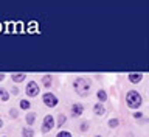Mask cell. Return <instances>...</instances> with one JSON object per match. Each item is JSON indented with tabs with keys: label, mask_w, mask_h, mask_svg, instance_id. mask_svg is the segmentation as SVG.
<instances>
[{
	"label": "cell",
	"mask_w": 149,
	"mask_h": 137,
	"mask_svg": "<svg viewBox=\"0 0 149 137\" xmlns=\"http://www.w3.org/2000/svg\"><path fill=\"white\" fill-rule=\"evenodd\" d=\"M90 87H92V81L88 78L79 77L73 81V89L79 97H87L90 93Z\"/></svg>",
	"instance_id": "1"
},
{
	"label": "cell",
	"mask_w": 149,
	"mask_h": 137,
	"mask_svg": "<svg viewBox=\"0 0 149 137\" xmlns=\"http://www.w3.org/2000/svg\"><path fill=\"white\" fill-rule=\"evenodd\" d=\"M126 105L130 109H138L140 106L143 105V97L141 93L137 91H129L127 95H126Z\"/></svg>",
	"instance_id": "2"
},
{
	"label": "cell",
	"mask_w": 149,
	"mask_h": 137,
	"mask_svg": "<svg viewBox=\"0 0 149 137\" xmlns=\"http://www.w3.org/2000/svg\"><path fill=\"white\" fill-rule=\"evenodd\" d=\"M42 101H44V105L47 107H56L59 103L58 97H56L53 92H45L44 95H42Z\"/></svg>",
	"instance_id": "3"
},
{
	"label": "cell",
	"mask_w": 149,
	"mask_h": 137,
	"mask_svg": "<svg viewBox=\"0 0 149 137\" xmlns=\"http://www.w3.org/2000/svg\"><path fill=\"white\" fill-rule=\"evenodd\" d=\"M56 126V122H54V117L48 114V115H45L44 117V120H42V133L47 134V133H50L51 129H53Z\"/></svg>",
	"instance_id": "4"
},
{
	"label": "cell",
	"mask_w": 149,
	"mask_h": 137,
	"mask_svg": "<svg viewBox=\"0 0 149 137\" xmlns=\"http://www.w3.org/2000/svg\"><path fill=\"white\" fill-rule=\"evenodd\" d=\"M39 92H40V89H39V84H37L36 81H30L26 84V87H25V93L28 97H37L39 95Z\"/></svg>",
	"instance_id": "5"
},
{
	"label": "cell",
	"mask_w": 149,
	"mask_h": 137,
	"mask_svg": "<svg viewBox=\"0 0 149 137\" xmlns=\"http://www.w3.org/2000/svg\"><path fill=\"white\" fill-rule=\"evenodd\" d=\"M82 114H84V106L81 103H74L72 106V115L73 117H81Z\"/></svg>",
	"instance_id": "6"
},
{
	"label": "cell",
	"mask_w": 149,
	"mask_h": 137,
	"mask_svg": "<svg viewBox=\"0 0 149 137\" xmlns=\"http://www.w3.org/2000/svg\"><path fill=\"white\" fill-rule=\"evenodd\" d=\"M143 77H144V75H143L141 72H138V73L132 72V73H129V75H127L129 81L132 83V84H138V83H140V81H141V79H143Z\"/></svg>",
	"instance_id": "7"
},
{
	"label": "cell",
	"mask_w": 149,
	"mask_h": 137,
	"mask_svg": "<svg viewBox=\"0 0 149 137\" xmlns=\"http://www.w3.org/2000/svg\"><path fill=\"white\" fill-rule=\"evenodd\" d=\"M25 78H26V75L23 72H14V73H11V79L14 83H22V81H25Z\"/></svg>",
	"instance_id": "8"
},
{
	"label": "cell",
	"mask_w": 149,
	"mask_h": 137,
	"mask_svg": "<svg viewBox=\"0 0 149 137\" xmlns=\"http://www.w3.org/2000/svg\"><path fill=\"white\" fill-rule=\"evenodd\" d=\"M93 114L98 115V117L104 115V114H106V107H104V105H101V103H96V105L93 106Z\"/></svg>",
	"instance_id": "9"
},
{
	"label": "cell",
	"mask_w": 149,
	"mask_h": 137,
	"mask_svg": "<svg viewBox=\"0 0 149 137\" xmlns=\"http://www.w3.org/2000/svg\"><path fill=\"white\" fill-rule=\"evenodd\" d=\"M96 98H98V103H101V105L107 100V93H106L104 89H98V92H96Z\"/></svg>",
	"instance_id": "10"
},
{
	"label": "cell",
	"mask_w": 149,
	"mask_h": 137,
	"mask_svg": "<svg viewBox=\"0 0 149 137\" xmlns=\"http://www.w3.org/2000/svg\"><path fill=\"white\" fill-rule=\"evenodd\" d=\"M42 84H44L47 89H50L51 84H53V78H51V75H44V77H42Z\"/></svg>",
	"instance_id": "11"
},
{
	"label": "cell",
	"mask_w": 149,
	"mask_h": 137,
	"mask_svg": "<svg viewBox=\"0 0 149 137\" xmlns=\"http://www.w3.org/2000/svg\"><path fill=\"white\" fill-rule=\"evenodd\" d=\"M25 120H26V125L31 126V125L36 122V112H28L26 117H25Z\"/></svg>",
	"instance_id": "12"
},
{
	"label": "cell",
	"mask_w": 149,
	"mask_h": 137,
	"mask_svg": "<svg viewBox=\"0 0 149 137\" xmlns=\"http://www.w3.org/2000/svg\"><path fill=\"white\" fill-rule=\"evenodd\" d=\"M0 100L2 101H8L9 100V92L6 91V89L0 87Z\"/></svg>",
	"instance_id": "13"
},
{
	"label": "cell",
	"mask_w": 149,
	"mask_h": 137,
	"mask_svg": "<svg viewBox=\"0 0 149 137\" xmlns=\"http://www.w3.org/2000/svg\"><path fill=\"white\" fill-rule=\"evenodd\" d=\"M22 137H34V131L31 128H28V126H25L22 129Z\"/></svg>",
	"instance_id": "14"
},
{
	"label": "cell",
	"mask_w": 149,
	"mask_h": 137,
	"mask_svg": "<svg viewBox=\"0 0 149 137\" xmlns=\"http://www.w3.org/2000/svg\"><path fill=\"white\" fill-rule=\"evenodd\" d=\"M88 128H90V123H88V122H82V123L79 125V131H81V133H87Z\"/></svg>",
	"instance_id": "15"
},
{
	"label": "cell",
	"mask_w": 149,
	"mask_h": 137,
	"mask_svg": "<svg viewBox=\"0 0 149 137\" xmlns=\"http://www.w3.org/2000/svg\"><path fill=\"white\" fill-rule=\"evenodd\" d=\"M65 122H67V117H65L64 114H59L58 115V125H56V126H64Z\"/></svg>",
	"instance_id": "16"
},
{
	"label": "cell",
	"mask_w": 149,
	"mask_h": 137,
	"mask_svg": "<svg viewBox=\"0 0 149 137\" xmlns=\"http://www.w3.org/2000/svg\"><path fill=\"white\" fill-rule=\"evenodd\" d=\"M31 107V103L28 101V100H20V109H25V111H28Z\"/></svg>",
	"instance_id": "17"
},
{
	"label": "cell",
	"mask_w": 149,
	"mask_h": 137,
	"mask_svg": "<svg viewBox=\"0 0 149 137\" xmlns=\"http://www.w3.org/2000/svg\"><path fill=\"white\" fill-rule=\"evenodd\" d=\"M107 125H109L110 128H116V126L120 125V120L118 119H110L109 122H107Z\"/></svg>",
	"instance_id": "18"
},
{
	"label": "cell",
	"mask_w": 149,
	"mask_h": 137,
	"mask_svg": "<svg viewBox=\"0 0 149 137\" xmlns=\"http://www.w3.org/2000/svg\"><path fill=\"white\" fill-rule=\"evenodd\" d=\"M9 117H11V119H17L19 117V111L16 107H11V109H9Z\"/></svg>",
	"instance_id": "19"
},
{
	"label": "cell",
	"mask_w": 149,
	"mask_h": 137,
	"mask_svg": "<svg viewBox=\"0 0 149 137\" xmlns=\"http://www.w3.org/2000/svg\"><path fill=\"white\" fill-rule=\"evenodd\" d=\"M56 137H73V136L70 134L68 131H59V133L56 134Z\"/></svg>",
	"instance_id": "20"
},
{
	"label": "cell",
	"mask_w": 149,
	"mask_h": 137,
	"mask_svg": "<svg viewBox=\"0 0 149 137\" xmlns=\"http://www.w3.org/2000/svg\"><path fill=\"white\" fill-rule=\"evenodd\" d=\"M141 117H143V112H140V111H137V112H135V114H134V119H135V120H137V119L140 120V119H141Z\"/></svg>",
	"instance_id": "21"
},
{
	"label": "cell",
	"mask_w": 149,
	"mask_h": 137,
	"mask_svg": "<svg viewBox=\"0 0 149 137\" xmlns=\"http://www.w3.org/2000/svg\"><path fill=\"white\" fill-rule=\"evenodd\" d=\"M13 93H14V95H17V93H19V89H17V87H13Z\"/></svg>",
	"instance_id": "22"
},
{
	"label": "cell",
	"mask_w": 149,
	"mask_h": 137,
	"mask_svg": "<svg viewBox=\"0 0 149 137\" xmlns=\"http://www.w3.org/2000/svg\"><path fill=\"white\" fill-rule=\"evenodd\" d=\"M5 77H6L5 73H0V81H3V79H5Z\"/></svg>",
	"instance_id": "23"
},
{
	"label": "cell",
	"mask_w": 149,
	"mask_h": 137,
	"mask_svg": "<svg viewBox=\"0 0 149 137\" xmlns=\"http://www.w3.org/2000/svg\"><path fill=\"white\" fill-rule=\"evenodd\" d=\"M126 137H135V136H134L132 133H127V136H126Z\"/></svg>",
	"instance_id": "24"
},
{
	"label": "cell",
	"mask_w": 149,
	"mask_h": 137,
	"mask_svg": "<svg viewBox=\"0 0 149 137\" xmlns=\"http://www.w3.org/2000/svg\"><path fill=\"white\" fill-rule=\"evenodd\" d=\"M2 126H3V120L0 119V128H2Z\"/></svg>",
	"instance_id": "25"
},
{
	"label": "cell",
	"mask_w": 149,
	"mask_h": 137,
	"mask_svg": "<svg viewBox=\"0 0 149 137\" xmlns=\"http://www.w3.org/2000/svg\"><path fill=\"white\" fill-rule=\"evenodd\" d=\"M95 137H101V136H95Z\"/></svg>",
	"instance_id": "26"
},
{
	"label": "cell",
	"mask_w": 149,
	"mask_h": 137,
	"mask_svg": "<svg viewBox=\"0 0 149 137\" xmlns=\"http://www.w3.org/2000/svg\"><path fill=\"white\" fill-rule=\"evenodd\" d=\"M5 137H6V136H5Z\"/></svg>",
	"instance_id": "27"
}]
</instances>
